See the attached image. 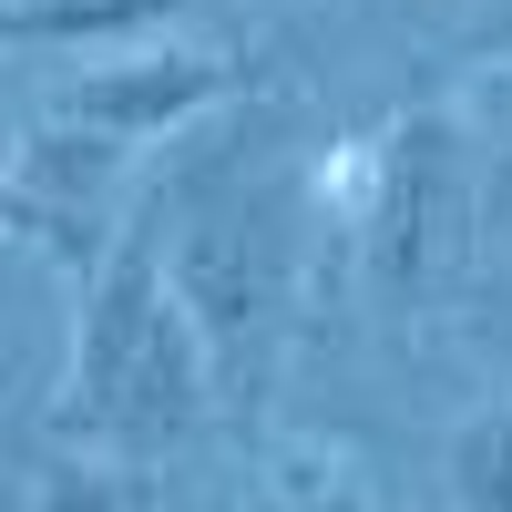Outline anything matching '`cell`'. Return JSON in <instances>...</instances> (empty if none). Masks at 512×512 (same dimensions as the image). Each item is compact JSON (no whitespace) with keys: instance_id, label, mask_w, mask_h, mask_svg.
<instances>
[{"instance_id":"5b68a950","label":"cell","mask_w":512,"mask_h":512,"mask_svg":"<svg viewBox=\"0 0 512 512\" xmlns=\"http://www.w3.org/2000/svg\"><path fill=\"white\" fill-rule=\"evenodd\" d=\"M195 0H0V41H52V52H123L164 41Z\"/></svg>"},{"instance_id":"8992f818","label":"cell","mask_w":512,"mask_h":512,"mask_svg":"<svg viewBox=\"0 0 512 512\" xmlns=\"http://www.w3.org/2000/svg\"><path fill=\"white\" fill-rule=\"evenodd\" d=\"M246 512H390V502H379L359 451H338V441H277L267 461H256Z\"/></svg>"},{"instance_id":"3957f363","label":"cell","mask_w":512,"mask_h":512,"mask_svg":"<svg viewBox=\"0 0 512 512\" xmlns=\"http://www.w3.org/2000/svg\"><path fill=\"white\" fill-rule=\"evenodd\" d=\"M482 154L461 134L451 103H420V113H390L369 134V185H359V267H369V297L390 318H420L472 277L482 256Z\"/></svg>"},{"instance_id":"6da1fadb","label":"cell","mask_w":512,"mask_h":512,"mask_svg":"<svg viewBox=\"0 0 512 512\" xmlns=\"http://www.w3.org/2000/svg\"><path fill=\"white\" fill-rule=\"evenodd\" d=\"M308 226L318 205L287 164L226 154L164 205L154 195V246L164 277H175L185 318L205 338V369H216V410L256 420L287 369V328H297V267H308Z\"/></svg>"},{"instance_id":"30bf717a","label":"cell","mask_w":512,"mask_h":512,"mask_svg":"<svg viewBox=\"0 0 512 512\" xmlns=\"http://www.w3.org/2000/svg\"><path fill=\"white\" fill-rule=\"evenodd\" d=\"M482 52H512V0H492V11H482Z\"/></svg>"},{"instance_id":"ba28073f","label":"cell","mask_w":512,"mask_h":512,"mask_svg":"<svg viewBox=\"0 0 512 512\" xmlns=\"http://www.w3.org/2000/svg\"><path fill=\"white\" fill-rule=\"evenodd\" d=\"M451 502L461 512H512V400L472 410L451 431Z\"/></svg>"},{"instance_id":"7a4b0ae2","label":"cell","mask_w":512,"mask_h":512,"mask_svg":"<svg viewBox=\"0 0 512 512\" xmlns=\"http://www.w3.org/2000/svg\"><path fill=\"white\" fill-rule=\"evenodd\" d=\"M216 420V369L185 318L175 277L154 246V205L103 236V256L72 277V359L52 390V431L72 451L113 461H164Z\"/></svg>"},{"instance_id":"9c48e42d","label":"cell","mask_w":512,"mask_h":512,"mask_svg":"<svg viewBox=\"0 0 512 512\" xmlns=\"http://www.w3.org/2000/svg\"><path fill=\"white\" fill-rule=\"evenodd\" d=\"M0 236H21V246H41L62 267V226L41 216V195L21 185V144H0Z\"/></svg>"},{"instance_id":"277c9868","label":"cell","mask_w":512,"mask_h":512,"mask_svg":"<svg viewBox=\"0 0 512 512\" xmlns=\"http://www.w3.org/2000/svg\"><path fill=\"white\" fill-rule=\"evenodd\" d=\"M246 93L236 52H205V41H123V52L82 62L62 93H52V123H82L103 134L113 154H144V144H175L195 134L216 103Z\"/></svg>"},{"instance_id":"52a82bcc","label":"cell","mask_w":512,"mask_h":512,"mask_svg":"<svg viewBox=\"0 0 512 512\" xmlns=\"http://www.w3.org/2000/svg\"><path fill=\"white\" fill-rule=\"evenodd\" d=\"M31 512H154L144 461H113V451H41L31 461Z\"/></svg>"}]
</instances>
